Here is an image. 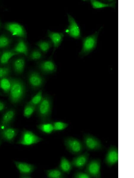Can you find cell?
Instances as JSON below:
<instances>
[{
    "mask_svg": "<svg viewBox=\"0 0 134 178\" xmlns=\"http://www.w3.org/2000/svg\"><path fill=\"white\" fill-rule=\"evenodd\" d=\"M11 85L9 94L10 102L17 104L20 102L25 96V87L23 82L16 78L10 79Z\"/></svg>",
    "mask_w": 134,
    "mask_h": 178,
    "instance_id": "cell-1",
    "label": "cell"
},
{
    "mask_svg": "<svg viewBox=\"0 0 134 178\" xmlns=\"http://www.w3.org/2000/svg\"><path fill=\"white\" fill-rule=\"evenodd\" d=\"M52 107L51 97L48 95L43 96L41 101L37 106L36 109L38 117L41 123L50 121Z\"/></svg>",
    "mask_w": 134,
    "mask_h": 178,
    "instance_id": "cell-2",
    "label": "cell"
},
{
    "mask_svg": "<svg viewBox=\"0 0 134 178\" xmlns=\"http://www.w3.org/2000/svg\"><path fill=\"white\" fill-rule=\"evenodd\" d=\"M102 27L94 34L83 38L82 39V46L80 55L84 56L88 55L96 47L98 38Z\"/></svg>",
    "mask_w": 134,
    "mask_h": 178,
    "instance_id": "cell-3",
    "label": "cell"
},
{
    "mask_svg": "<svg viewBox=\"0 0 134 178\" xmlns=\"http://www.w3.org/2000/svg\"><path fill=\"white\" fill-rule=\"evenodd\" d=\"M64 144L66 149L74 155L81 154L85 148L82 142L78 139L71 137L65 138Z\"/></svg>",
    "mask_w": 134,
    "mask_h": 178,
    "instance_id": "cell-4",
    "label": "cell"
},
{
    "mask_svg": "<svg viewBox=\"0 0 134 178\" xmlns=\"http://www.w3.org/2000/svg\"><path fill=\"white\" fill-rule=\"evenodd\" d=\"M43 139L32 131L27 129L23 130L20 137L16 142L18 144L30 146L41 141Z\"/></svg>",
    "mask_w": 134,
    "mask_h": 178,
    "instance_id": "cell-5",
    "label": "cell"
},
{
    "mask_svg": "<svg viewBox=\"0 0 134 178\" xmlns=\"http://www.w3.org/2000/svg\"><path fill=\"white\" fill-rule=\"evenodd\" d=\"M83 143L85 148L89 151L100 150L104 148L101 142L98 138L89 134L84 135Z\"/></svg>",
    "mask_w": 134,
    "mask_h": 178,
    "instance_id": "cell-6",
    "label": "cell"
},
{
    "mask_svg": "<svg viewBox=\"0 0 134 178\" xmlns=\"http://www.w3.org/2000/svg\"><path fill=\"white\" fill-rule=\"evenodd\" d=\"M29 84L31 88L35 90H38L44 84L45 79L39 72L35 70L30 71L27 76Z\"/></svg>",
    "mask_w": 134,
    "mask_h": 178,
    "instance_id": "cell-7",
    "label": "cell"
},
{
    "mask_svg": "<svg viewBox=\"0 0 134 178\" xmlns=\"http://www.w3.org/2000/svg\"><path fill=\"white\" fill-rule=\"evenodd\" d=\"M101 161L99 159L91 160L86 165L85 172L91 178H101Z\"/></svg>",
    "mask_w": 134,
    "mask_h": 178,
    "instance_id": "cell-8",
    "label": "cell"
},
{
    "mask_svg": "<svg viewBox=\"0 0 134 178\" xmlns=\"http://www.w3.org/2000/svg\"><path fill=\"white\" fill-rule=\"evenodd\" d=\"M68 25L65 32L70 37L75 39H79L81 37L80 27L74 19L70 15H67Z\"/></svg>",
    "mask_w": 134,
    "mask_h": 178,
    "instance_id": "cell-9",
    "label": "cell"
},
{
    "mask_svg": "<svg viewBox=\"0 0 134 178\" xmlns=\"http://www.w3.org/2000/svg\"><path fill=\"white\" fill-rule=\"evenodd\" d=\"M5 29L12 36L22 38L26 36V31L24 27L18 23L9 22L4 25Z\"/></svg>",
    "mask_w": 134,
    "mask_h": 178,
    "instance_id": "cell-10",
    "label": "cell"
},
{
    "mask_svg": "<svg viewBox=\"0 0 134 178\" xmlns=\"http://www.w3.org/2000/svg\"><path fill=\"white\" fill-rule=\"evenodd\" d=\"M16 115V111L11 108L6 111L2 114L0 120V131L10 126Z\"/></svg>",
    "mask_w": 134,
    "mask_h": 178,
    "instance_id": "cell-11",
    "label": "cell"
},
{
    "mask_svg": "<svg viewBox=\"0 0 134 178\" xmlns=\"http://www.w3.org/2000/svg\"><path fill=\"white\" fill-rule=\"evenodd\" d=\"M18 132V129L10 126L0 131V138L2 141L12 144Z\"/></svg>",
    "mask_w": 134,
    "mask_h": 178,
    "instance_id": "cell-12",
    "label": "cell"
},
{
    "mask_svg": "<svg viewBox=\"0 0 134 178\" xmlns=\"http://www.w3.org/2000/svg\"><path fill=\"white\" fill-rule=\"evenodd\" d=\"M118 161V150L117 147L111 146L107 150L104 159L105 163L109 167L116 164Z\"/></svg>",
    "mask_w": 134,
    "mask_h": 178,
    "instance_id": "cell-13",
    "label": "cell"
},
{
    "mask_svg": "<svg viewBox=\"0 0 134 178\" xmlns=\"http://www.w3.org/2000/svg\"><path fill=\"white\" fill-rule=\"evenodd\" d=\"M38 67L40 72L44 74H52L56 72L57 67L52 60H48L39 62Z\"/></svg>",
    "mask_w": 134,
    "mask_h": 178,
    "instance_id": "cell-14",
    "label": "cell"
},
{
    "mask_svg": "<svg viewBox=\"0 0 134 178\" xmlns=\"http://www.w3.org/2000/svg\"><path fill=\"white\" fill-rule=\"evenodd\" d=\"M89 154L86 152L74 157L71 162L73 167L79 169H83L88 162Z\"/></svg>",
    "mask_w": 134,
    "mask_h": 178,
    "instance_id": "cell-15",
    "label": "cell"
},
{
    "mask_svg": "<svg viewBox=\"0 0 134 178\" xmlns=\"http://www.w3.org/2000/svg\"><path fill=\"white\" fill-rule=\"evenodd\" d=\"M13 162L20 174L30 175L36 169L35 166L32 164L15 161Z\"/></svg>",
    "mask_w": 134,
    "mask_h": 178,
    "instance_id": "cell-16",
    "label": "cell"
},
{
    "mask_svg": "<svg viewBox=\"0 0 134 178\" xmlns=\"http://www.w3.org/2000/svg\"><path fill=\"white\" fill-rule=\"evenodd\" d=\"M47 36L52 43L54 47V51L61 44L64 37V34L61 32L52 31L48 30L47 32Z\"/></svg>",
    "mask_w": 134,
    "mask_h": 178,
    "instance_id": "cell-17",
    "label": "cell"
},
{
    "mask_svg": "<svg viewBox=\"0 0 134 178\" xmlns=\"http://www.w3.org/2000/svg\"><path fill=\"white\" fill-rule=\"evenodd\" d=\"M25 66V60L23 57L18 58L13 62V70L15 73L18 75H21L23 73Z\"/></svg>",
    "mask_w": 134,
    "mask_h": 178,
    "instance_id": "cell-18",
    "label": "cell"
},
{
    "mask_svg": "<svg viewBox=\"0 0 134 178\" xmlns=\"http://www.w3.org/2000/svg\"><path fill=\"white\" fill-rule=\"evenodd\" d=\"M13 50L18 55L22 54L26 56L28 55L27 45L25 41L21 39L18 41Z\"/></svg>",
    "mask_w": 134,
    "mask_h": 178,
    "instance_id": "cell-19",
    "label": "cell"
},
{
    "mask_svg": "<svg viewBox=\"0 0 134 178\" xmlns=\"http://www.w3.org/2000/svg\"><path fill=\"white\" fill-rule=\"evenodd\" d=\"M71 162L66 157L62 156L60 158L58 168L63 173L69 174L72 169Z\"/></svg>",
    "mask_w": 134,
    "mask_h": 178,
    "instance_id": "cell-20",
    "label": "cell"
},
{
    "mask_svg": "<svg viewBox=\"0 0 134 178\" xmlns=\"http://www.w3.org/2000/svg\"><path fill=\"white\" fill-rule=\"evenodd\" d=\"M92 7L94 9L102 8L106 7L115 8L116 1L114 0L111 3H107L102 1L91 0L90 1Z\"/></svg>",
    "mask_w": 134,
    "mask_h": 178,
    "instance_id": "cell-21",
    "label": "cell"
},
{
    "mask_svg": "<svg viewBox=\"0 0 134 178\" xmlns=\"http://www.w3.org/2000/svg\"><path fill=\"white\" fill-rule=\"evenodd\" d=\"M18 55L13 50L4 51L0 56V63L2 65L7 64L13 56Z\"/></svg>",
    "mask_w": 134,
    "mask_h": 178,
    "instance_id": "cell-22",
    "label": "cell"
},
{
    "mask_svg": "<svg viewBox=\"0 0 134 178\" xmlns=\"http://www.w3.org/2000/svg\"><path fill=\"white\" fill-rule=\"evenodd\" d=\"M46 174L47 177L49 178H63L66 177L64 173L58 167L46 170Z\"/></svg>",
    "mask_w": 134,
    "mask_h": 178,
    "instance_id": "cell-23",
    "label": "cell"
},
{
    "mask_svg": "<svg viewBox=\"0 0 134 178\" xmlns=\"http://www.w3.org/2000/svg\"><path fill=\"white\" fill-rule=\"evenodd\" d=\"M37 127L40 131L46 134H50L54 131L52 123L50 122L41 123L37 126Z\"/></svg>",
    "mask_w": 134,
    "mask_h": 178,
    "instance_id": "cell-24",
    "label": "cell"
},
{
    "mask_svg": "<svg viewBox=\"0 0 134 178\" xmlns=\"http://www.w3.org/2000/svg\"><path fill=\"white\" fill-rule=\"evenodd\" d=\"M39 49L43 53H47L51 48L52 45V43L50 40H40L36 43Z\"/></svg>",
    "mask_w": 134,
    "mask_h": 178,
    "instance_id": "cell-25",
    "label": "cell"
},
{
    "mask_svg": "<svg viewBox=\"0 0 134 178\" xmlns=\"http://www.w3.org/2000/svg\"><path fill=\"white\" fill-rule=\"evenodd\" d=\"M36 106L27 102L25 105L24 109L23 116L27 118H29L36 111Z\"/></svg>",
    "mask_w": 134,
    "mask_h": 178,
    "instance_id": "cell-26",
    "label": "cell"
},
{
    "mask_svg": "<svg viewBox=\"0 0 134 178\" xmlns=\"http://www.w3.org/2000/svg\"><path fill=\"white\" fill-rule=\"evenodd\" d=\"M11 85L10 79L6 77L0 79V88L4 93H9Z\"/></svg>",
    "mask_w": 134,
    "mask_h": 178,
    "instance_id": "cell-27",
    "label": "cell"
},
{
    "mask_svg": "<svg viewBox=\"0 0 134 178\" xmlns=\"http://www.w3.org/2000/svg\"><path fill=\"white\" fill-rule=\"evenodd\" d=\"M43 96L42 90H39L28 102L37 106L41 101Z\"/></svg>",
    "mask_w": 134,
    "mask_h": 178,
    "instance_id": "cell-28",
    "label": "cell"
},
{
    "mask_svg": "<svg viewBox=\"0 0 134 178\" xmlns=\"http://www.w3.org/2000/svg\"><path fill=\"white\" fill-rule=\"evenodd\" d=\"M43 57V53L39 49H35L31 52L29 58L31 60L36 61L40 60Z\"/></svg>",
    "mask_w": 134,
    "mask_h": 178,
    "instance_id": "cell-29",
    "label": "cell"
},
{
    "mask_svg": "<svg viewBox=\"0 0 134 178\" xmlns=\"http://www.w3.org/2000/svg\"><path fill=\"white\" fill-rule=\"evenodd\" d=\"M11 40L7 36L4 34L0 35V49L7 48L11 44Z\"/></svg>",
    "mask_w": 134,
    "mask_h": 178,
    "instance_id": "cell-30",
    "label": "cell"
},
{
    "mask_svg": "<svg viewBox=\"0 0 134 178\" xmlns=\"http://www.w3.org/2000/svg\"><path fill=\"white\" fill-rule=\"evenodd\" d=\"M54 131L63 130L68 127V124L61 121H56L52 123Z\"/></svg>",
    "mask_w": 134,
    "mask_h": 178,
    "instance_id": "cell-31",
    "label": "cell"
},
{
    "mask_svg": "<svg viewBox=\"0 0 134 178\" xmlns=\"http://www.w3.org/2000/svg\"><path fill=\"white\" fill-rule=\"evenodd\" d=\"M11 73V69L9 67H0V79L7 77Z\"/></svg>",
    "mask_w": 134,
    "mask_h": 178,
    "instance_id": "cell-32",
    "label": "cell"
},
{
    "mask_svg": "<svg viewBox=\"0 0 134 178\" xmlns=\"http://www.w3.org/2000/svg\"><path fill=\"white\" fill-rule=\"evenodd\" d=\"M74 178H90V176L85 172L78 171L75 172L73 175Z\"/></svg>",
    "mask_w": 134,
    "mask_h": 178,
    "instance_id": "cell-33",
    "label": "cell"
},
{
    "mask_svg": "<svg viewBox=\"0 0 134 178\" xmlns=\"http://www.w3.org/2000/svg\"><path fill=\"white\" fill-rule=\"evenodd\" d=\"M6 105L3 102L0 101V112L4 111L5 109Z\"/></svg>",
    "mask_w": 134,
    "mask_h": 178,
    "instance_id": "cell-34",
    "label": "cell"
},
{
    "mask_svg": "<svg viewBox=\"0 0 134 178\" xmlns=\"http://www.w3.org/2000/svg\"><path fill=\"white\" fill-rule=\"evenodd\" d=\"M19 177L22 178H30L31 177L29 175L20 174Z\"/></svg>",
    "mask_w": 134,
    "mask_h": 178,
    "instance_id": "cell-35",
    "label": "cell"
},
{
    "mask_svg": "<svg viewBox=\"0 0 134 178\" xmlns=\"http://www.w3.org/2000/svg\"><path fill=\"white\" fill-rule=\"evenodd\" d=\"M2 141L0 138V146L2 143Z\"/></svg>",
    "mask_w": 134,
    "mask_h": 178,
    "instance_id": "cell-36",
    "label": "cell"
},
{
    "mask_svg": "<svg viewBox=\"0 0 134 178\" xmlns=\"http://www.w3.org/2000/svg\"><path fill=\"white\" fill-rule=\"evenodd\" d=\"M2 95V93L0 92V96Z\"/></svg>",
    "mask_w": 134,
    "mask_h": 178,
    "instance_id": "cell-37",
    "label": "cell"
},
{
    "mask_svg": "<svg viewBox=\"0 0 134 178\" xmlns=\"http://www.w3.org/2000/svg\"><path fill=\"white\" fill-rule=\"evenodd\" d=\"M1 52H0V55H1Z\"/></svg>",
    "mask_w": 134,
    "mask_h": 178,
    "instance_id": "cell-38",
    "label": "cell"
},
{
    "mask_svg": "<svg viewBox=\"0 0 134 178\" xmlns=\"http://www.w3.org/2000/svg\"><path fill=\"white\" fill-rule=\"evenodd\" d=\"M0 26H1V24H0Z\"/></svg>",
    "mask_w": 134,
    "mask_h": 178,
    "instance_id": "cell-39",
    "label": "cell"
}]
</instances>
